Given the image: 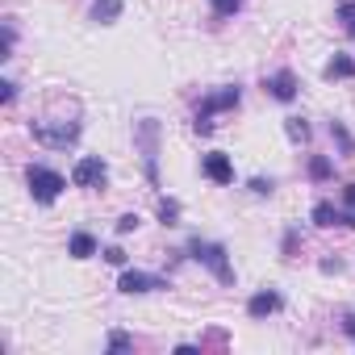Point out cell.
Returning <instances> with one entry per match:
<instances>
[{
	"label": "cell",
	"mask_w": 355,
	"mask_h": 355,
	"mask_svg": "<svg viewBox=\"0 0 355 355\" xmlns=\"http://www.w3.org/2000/svg\"><path fill=\"white\" fill-rule=\"evenodd\" d=\"M26 184H30V197H34L38 205L59 201V193L67 189V180H63L55 167H30V171H26Z\"/></svg>",
	"instance_id": "6da1fadb"
},
{
	"label": "cell",
	"mask_w": 355,
	"mask_h": 355,
	"mask_svg": "<svg viewBox=\"0 0 355 355\" xmlns=\"http://www.w3.org/2000/svg\"><path fill=\"white\" fill-rule=\"evenodd\" d=\"M189 251H193V259H201L222 284H234V268H230V259H226V247L222 243H201V239H193L189 243Z\"/></svg>",
	"instance_id": "7a4b0ae2"
},
{
	"label": "cell",
	"mask_w": 355,
	"mask_h": 355,
	"mask_svg": "<svg viewBox=\"0 0 355 355\" xmlns=\"http://www.w3.org/2000/svg\"><path fill=\"white\" fill-rule=\"evenodd\" d=\"M239 101H243V92H239V88H222V92H214V96L201 105V113H197L193 130H197V134H209V130H214V113H222V109H234Z\"/></svg>",
	"instance_id": "3957f363"
},
{
	"label": "cell",
	"mask_w": 355,
	"mask_h": 355,
	"mask_svg": "<svg viewBox=\"0 0 355 355\" xmlns=\"http://www.w3.org/2000/svg\"><path fill=\"white\" fill-rule=\"evenodd\" d=\"M105 175H109L105 159H101V155H84V159L71 167V184H76V189H101Z\"/></svg>",
	"instance_id": "277c9868"
},
{
	"label": "cell",
	"mask_w": 355,
	"mask_h": 355,
	"mask_svg": "<svg viewBox=\"0 0 355 355\" xmlns=\"http://www.w3.org/2000/svg\"><path fill=\"white\" fill-rule=\"evenodd\" d=\"M34 138L42 142V146H71L76 138H80V121H59V125H46V121H38L34 125Z\"/></svg>",
	"instance_id": "5b68a950"
},
{
	"label": "cell",
	"mask_w": 355,
	"mask_h": 355,
	"mask_svg": "<svg viewBox=\"0 0 355 355\" xmlns=\"http://www.w3.org/2000/svg\"><path fill=\"white\" fill-rule=\"evenodd\" d=\"M117 288H121L125 297H142V293L167 288V280H163V276H150V272H138V268H125L121 280H117Z\"/></svg>",
	"instance_id": "8992f818"
},
{
	"label": "cell",
	"mask_w": 355,
	"mask_h": 355,
	"mask_svg": "<svg viewBox=\"0 0 355 355\" xmlns=\"http://www.w3.org/2000/svg\"><path fill=\"white\" fill-rule=\"evenodd\" d=\"M201 171H205V180H214L218 189L234 184V163H230V155H222V150L201 155Z\"/></svg>",
	"instance_id": "52a82bcc"
},
{
	"label": "cell",
	"mask_w": 355,
	"mask_h": 355,
	"mask_svg": "<svg viewBox=\"0 0 355 355\" xmlns=\"http://www.w3.org/2000/svg\"><path fill=\"white\" fill-rule=\"evenodd\" d=\"M134 134H138V142H142L146 175H150V180H159V171H155V134H159V125H155V121H138V125H134Z\"/></svg>",
	"instance_id": "ba28073f"
},
{
	"label": "cell",
	"mask_w": 355,
	"mask_h": 355,
	"mask_svg": "<svg viewBox=\"0 0 355 355\" xmlns=\"http://www.w3.org/2000/svg\"><path fill=\"white\" fill-rule=\"evenodd\" d=\"M280 309V293H272V288H263V293H255L251 301H247V313L255 318V322H263V318H272Z\"/></svg>",
	"instance_id": "9c48e42d"
},
{
	"label": "cell",
	"mask_w": 355,
	"mask_h": 355,
	"mask_svg": "<svg viewBox=\"0 0 355 355\" xmlns=\"http://www.w3.org/2000/svg\"><path fill=\"white\" fill-rule=\"evenodd\" d=\"M263 88H268L276 101H293V96H297V76H293V71H276Z\"/></svg>",
	"instance_id": "30bf717a"
},
{
	"label": "cell",
	"mask_w": 355,
	"mask_h": 355,
	"mask_svg": "<svg viewBox=\"0 0 355 355\" xmlns=\"http://www.w3.org/2000/svg\"><path fill=\"white\" fill-rule=\"evenodd\" d=\"M67 255H71V259H92V255H96V239H92L88 230H76V234L67 239Z\"/></svg>",
	"instance_id": "8fae6325"
},
{
	"label": "cell",
	"mask_w": 355,
	"mask_h": 355,
	"mask_svg": "<svg viewBox=\"0 0 355 355\" xmlns=\"http://www.w3.org/2000/svg\"><path fill=\"white\" fill-rule=\"evenodd\" d=\"M309 218H313V226H318V230H330V226H338V222H343V209H334L330 201H318Z\"/></svg>",
	"instance_id": "7c38bea8"
},
{
	"label": "cell",
	"mask_w": 355,
	"mask_h": 355,
	"mask_svg": "<svg viewBox=\"0 0 355 355\" xmlns=\"http://www.w3.org/2000/svg\"><path fill=\"white\" fill-rule=\"evenodd\" d=\"M322 76H326V80H355V59H351V55H334Z\"/></svg>",
	"instance_id": "4fadbf2b"
},
{
	"label": "cell",
	"mask_w": 355,
	"mask_h": 355,
	"mask_svg": "<svg viewBox=\"0 0 355 355\" xmlns=\"http://www.w3.org/2000/svg\"><path fill=\"white\" fill-rule=\"evenodd\" d=\"M117 17H121V0H96L92 5V21H101V26L117 21Z\"/></svg>",
	"instance_id": "5bb4252c"
},
{
	"label": "cell",
	"mask_w": 355,
	"mask_h": 355,
	"mask_svg": "<svg viewBox=\"0 0 355 355\" xmlns=\"http://www.w3.org/2000/svg\"><path fill=\"white\" fill-rule=\"evenodd\" d=\"M159 218H163V226H180V201H159Z\"/></svg>",
	"instance_id": "9a60e30c"
},
{
	"label": "cell",
	"mask_w": 355,
	"mask_h": 355,
	"mask_svg": "<svg viewBox=\"0 0 355 355\" xmlns=\"http://www.w3.org/2000/svg\"><path fill=\"white\" fill-rule=\"evenodd\" d=\"M330 138L343 146V155H351V150H355V138L347 134V125H343V121H330Z\"/></svg>",
	"instance_id": "2e32d148"
},
{
	"label": "cell",
	"mask_w": 355,
	"mask_h": 355,
	"mask_svg": "<svg viewBox=\"0 0 355 355\" xmlns=\"http://www.w3.org/2000/svg\"><path fill=\"white\" fill-rule=\"evenodd\" d=\"M330 171H334V167H330V159H322V155H313V159H309V180H318V184H322V180H330Z\"/></svg>",
	"instance_id": "e0dca14e"
},
{
	"label": "cell",
	"mask_w": 355,
	"mask_h": 355,
	"mask_svg": "<svg viewBox=\"0 0 355 355\" xmlns=\"http://www.w3.org/2000/svg\"><path fill=\"white\" fill-rule=\"evenodd\" d=\"M284 130H288V138H293V142H309V121H305V117H288V125H284Z\"/></svg>",
	"instance_id": "ac0fdd59"
},
{
	"label": "cell",
	"mask_w": 355,
	"mask_h": 355,
	"mask_svg": "<svg viewBox=\"0 0 355 355\" xmlns=\"http://www.w3.org/2000/svg\"><path fill=\"white\" fill-rule=\"evenodd\" d=\"M343 205H347V209H343V226H351V230H355V184H347V189H343Z\"/></svg>",
	"instance_id": "d6986e66"
},
{
	"label": "cell",
	"mask_w": 355,
	"mask_h": 355,
	"mask_svg": "<svg viewBox=\"0 0 355 355\" xmlns=\"http://www.w3.org/2000/svg\"><path fill=\"white\" fill-rule=\"evenodd\" d=\"M209 5H214L218 17H234V13L243 9V0H209Z\"/></svg>",
	"instance_id": "ffe728a7"
},
{
	"label": "cell",
	"mask_w": 355,
	"mask_h": 355,
	"mask_svg": "<svg viewBox=\"0 0 355 355\" xmlns=\"http://www.w3.org/2000/svg\"><path fill=\"white\" fill-rule=\"evenodd\" d=\"M138 222H142L138 214H121V218H117V234H130V230H138Z\"/></svg>",
	"instance_id": "44dd1931"
},
{
	"label": "cell",
	"mask_w": 355,
	"mask_h": 355,
	"mask_svg": "<svg viewBox=\"0 0 355 355\" xmlns=\"http://www.w3.org/2000/svg\"><path fill=\"white\" fill-rule=\"evenodd\" d=\"M251 193H259V197H272V193H276V184H272V180H263V175H255V180H251Z\"/></svg>",
	"instance_id": "7402d4cb"
},
{
	"label": "cell",
	"mask_w": 355,
	"mask_h": 355,
	"mask_svg": "<svg viewBox=\"0 0 355 355\" xmlns=\"http://www.w3.org/2000/svg\"><path fill=\"white\" fill-rule=\"evenodd\" d=\"M105 259H109L113 268H125V259H130V255H125L121 247H105Z\"/></svg>",
	"instance_id": "603a6c76"
},
{
	"label": "cell",
	"mask_w": 355,
	"mask_h": 355,
	"mask_svg": "<svg viewBox=\"0 0 355 355\" xmlns=\"http://www.w3.org/2000/svg\"><path fill=\"white\" fill-rule=\"evenodd\" d=\"M130 347V334H109V351H125Z\"/></svg>",
	"instance_id": "cb8c5ba5"
},
{
	"label": "cell",
	"mask_w": 355,
	"mask_h": 355,
	"mask_svg": "<svg viewBox=\"0 0 355 355\" xmlns=\"http://www.w3.org/2000/svg\"><path fill=\"white\" fill-rule=\"evenodd\" d=\"M13 96H17V84H13V80H5V84H0V101H5V105H9Z\"/></svg>",
	"instance_id": "d4e9b609"
},
{
	"label": "cell",
	"mask_w": 355,
	"mask_h": 355,
	"mask_svg": "<svg viewBox=\"0 0 355 355\" xmlns=\"http://www.w3.org/2000/svg\"><path fill=\"white\" fill-rule=\"evenodd\" d=\"M338 13H343V21H351V17H355V0H343Z\"/></svg>",
	"instance_id": "484cf974"
},
{
	"label": "cell",
	"mask_w": 355,
	"mask_h": 355,
	"mask_svg": "<svg viewBox=\"0 0 355 355\" xmlns=\"http://www.w3.org/2000/svg\"><path fill=\"white\" fill-rule=\"evenodd\" d=\"M343 330H347V334L355 338V313H347V318H343Z\"/></svg>",
	"instance_id": "4316f807"
},
{
	"label": "cell",
	"mask_w": 355,
	"mask_h": 355,
	"mask_svg": "<svg viewBox=\"0 0 355 355\" xmlns=\"http://www.w3.org/2000/svg\"><path fill=\"white\" fill-rule=\"evenodd\" d=\"M347 34H351V38H355V17H351V21H347Z\"/></svg>",
	"instance_id": "83f0119b"
}]
</instances>
